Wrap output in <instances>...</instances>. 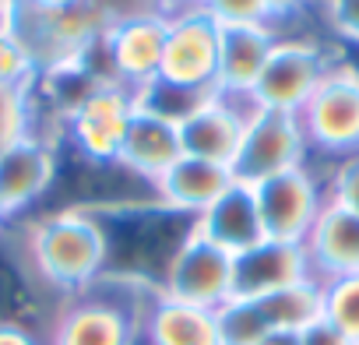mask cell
<instances>
[{"instance_id":"e0dca14e","label":"cell","mask_w":359,"mask_h":345,"mask_svg":"<svg viewBox=\"0 0 359 345\" xmlns=\"http://www.w3.org/2000/svg\"><path fill=\"white\" fill-rule=\"evenodd\" d=\"M306 278H310V261L303 243L261 240L257 247L236 257V296L243 299H261Z\"/></svg>"},{"instance_id":"52a82bcc","label":"cell","mask_w":359,"mask_h":345,"mask_svg":"<svg viewBox=\"0 0 359 345\" xmlns=\"http://www.w3.org/2000/svg\"><path fill=\"white\" fill-rule=\"evenodd\" d=\"M134 109H137L134 92H127L116 81H99L71 106L60 134L88 165L106 169V165H116V151Z\"/></svg>"},{"instance_id":"8fae6325","label":"cell","mask_w":359,"mask_h":345,"mask_svg":"<svg viewBox=\"0 0 359 345\" xmlns=\"http://www.w3.org/2000/svg\"><path fill=\"white\" fill-rule=\"evenodd\" d=\"M254 194H257L264 236L282 240V243H303L306 233L313 229L317 215L327 205L324 172H317L313 162L299 165V169H289V172H278V177L257 184Z\"/></svg>"},{"instance_id":"4dcf8cb0","label":"cell","mask_w":359,"mask_h":345,"mask_svg":"<svg viewBox=\"0 0 359 345\" xmlns=\"http://www.w3.org/2000/svg\"><path fill=\"white\" fill-rule=\"evenodd\" d=\"M0 345H46V338L36 334V331H29V327L0 324Z\"/></svg>"},{"instance_id":"ac0fdd59","label":"cell","mask_w":359,"mask_h":345,"mask_svg":"<svg viewBox=\"0 0 359 345\" xmlns=\"http://www.w3.org/2000/svg\"><path fill=\"white\" fill-rule=\"evenodd\" d=\"M194 229L212 240L215 247L229 250L233 257L247 254L250 247H257L264 236V222H261V208H257V194L247 184H233L212 208H205L194 219Z\"/></svg>"},{"instance_id":"484cf974","label":"cell","mask_w":359,"mask_h":345,"mask_svg":"<svg viewBox=\"0 0 359 345\" xmlns=\"http://www.w3.org/2000/svg\"><path fill=\"white\" fill-rule=\"evenodd\" d=\"M324 184H327V201L359 215V151L331 162L324 172Z\"/></svg>"},{"instance_id":"5b68a950","label":"cell","mask_w":359,"mask_h":345,"mask_svg":"<svg viewBox=\"0 0 359 345\" xmlns=\"http://www.w3.org/2000/svg\"><path fill=\"white\" fill-rule=\"evenodd\" d=\"M64 299L67 296L57 292L36 268L22 226L8 222L0 229V324L29 327L46 338Z\"/></svg>"},{"instance_id":"8d00e7d4","label":"cell","mask_w":359,"mask_h":345,"mask_svg":"<svg viewBox=\"0 0 359 345\" xmlns=\"http://www.w3.org/2000/svg\"><path fill=\"white\" fill-rule=\"evenodd\" d=\"M355 345H359V341H355Z\"/></svg>"},{"instance_id":"f1b7e54d","label":"cell","mask_w":359,"mask_h":345,"mask_svg":"<svg viewBox=\"0 0 359 345\" xmlns=\"http://www.w3.org/2000/svg\"><path fill=\"white\" fill-rule=\"evenodd\" d=\"M299 345H355L341 327H334L331 320H324V317H317L313 324H306L303 331H299Z\"/></svg>"},{"instance_id":"9a60e30c","label":"cell","mask_w":359,"mask_h":345,"mask_svg":"<svg viewBox=\"0 0 359 345\" xmlns=\"http://www.w3.org/2000/svg\"><path fill=\"white\" fill-rule=\"evenodd\" d=\"M236 184L233 169L222 162H208V158H194V155H180L162 177L151 184V198L176 212L198 219L205 208H212L229 187Z\"/></svg>"},{"instance_id":"2e32d148","label":"cell","mask_w":359,"mask_h":345,"mask_svg":"<svg viewBox=\"0 0 359 345\" xmlns=\"http://www.w3.org/2000/svg\"><path fill=\"white\" fill-rule=\"evenodd\" d=\"M303 250L310 261V278H317L320 285L359 275V215L327 201L313 229L306 233Z\"/></svg>"},{"instance_id":"83f0119b","label":"cell","mask_w":359,"mask_h":345,"mask_svg":"<svg viewBox=\"0 0 359 345\" xmlns=\"http://www.w3.org/2000/svg\"><path fill=\"white\" fill-rule=\"evenodd\" d=\"M313 8L320 11V22L331 39L359 50V0H317Z\"/></svg>"},{"instance_id":"f546056e","label":"cell","mask_w":359,"mask_h":345,"mask_svg":"<svg viewBox=\"0 0 359 345\" xmlns=\"http://www.w3.org/2000/svg\"><path fill=\"white\" fill-rule=\"evenodd\" d=\"M313 4H317V0H268V11H271V25H275V32H282L289 18L310 11Z\"/></svg>"},{"instance_id":"277c9868","label":"cell","mask_w":359,"mask_h":345,"mask_svg":"<svg viewBox=\"0 0 359 345\" xmlns=\"http://www.w3.org/2000/svg\"><path fill=\"white\" fill-rule=\"evenodd\" d=\"M219 43L222 29L205 8L169 15L165 53L155 85L184 99H205L219 92Z\"/></svg>"},{"instance_id":"1f68e13d","label":"cell","mask_w":359,"mask_h":345,"mask_svg":"<svg viewBox=\"0 0 359 345\" xmlns=\"http://www.w3.org/2000/svg\"><path fill=\"white\" fill-rule=\"evenodd\" d=\"M18 4H29V8H39V11H67V8L85 4V0H18Z\"/></svg>"},{"instance_id":"44dd1931","label":"cell","mask_w":359,"mask_h":345,"mask_svg":"<svg viewBox=\"0 0 359 345\" xmlns=\"http://www.w3.org/2000/svg\"><path fill=\"white\" fill-rule=\"evenodd\" d=\"M271 331H303L306 324H313L317 317H324V285L317 278L296 282L289 289H278L271 296L257 299Z\"/></svg>"},{"instance_id":"3957f363","label":"cell","mask_w":359,"mask_h":345,"mask_svg":"<svg viewBox=\"0 0 359 345\" xmlns=\"http://www.w3.org/2000/svg\"><path fill=\"white\" fill-rule=\"evenodd\" d=\"M338 64V53L317 39V36H278L250 99L257 109H275V113H292L299 116V109L310 102V95L317 92V85L331 74V67Z\"/></svg>"},{"instance_id":"9c48e42d","label":"cell","mask_w":359,"mask_h":345,"mask_svg":"<svg viewBox=\"0 0 359 345\" xmlns=\"http://www.w3.org/2000/svg\"><path fill=\"white\" fill-rule=\"evenodd\" d=\"M165 29H169L165 15H141V18L109 25L95 50L99 71L141 99L158 81L162 53H165Z\"/></svg>"},{"instance_id":"7c38bea8","label":"cell","mask_w":359,"mask_h":345,"mask_svg":"<svg viewBox=\"0 0 359 345\" xmlns=\"http://www.w3.org/2000/svg\"><path fill=\"white\" fill-rule=\"evenodd\" d=\"M250 113H254V99H240V95H226V92L205 95L176 120L184 155L222 162L233 169V158L243 144Z\"/></svg>"},{"instance_id":"ba28073f","label":"cell","mask_w":359,"mask_h":345,"mask_svg":"<svg viewBox=\"0 0 359 345\" xmlns=\"http://www.w3.org/2000/svg\"><path fill=\"white\" fill-rule=\"evenodd\" d=\"M310 165V144L299 127V116L292 113H275V109H257L247 120L243 144L233 158V177L236 184L257 187L278 172Z\"/></svg>"},{"instance_id":"7402d4cb","label":"cell","mask_w":359,"mask_h":345,"mask_svg":"<svg viewBox=\"0 0 359 345\" xmlns=\"http://www.w3.org/2000/svg\"><path fill=\"white\" fill-rule=\"evenodd\" d=\"M215 317H219L222 345H257L271 331V324H268V317H264V310H261L257 299L233 296V299H226L215 310Z\"/></svg>"},{"instance_id":"e575fe53","label":"cell","mask_w":359,"mask_h":345,"mask_svg":"<svg viewBox=\"0 0 359 345\" xmlns=\"http://www.w3.org/2000/svg\"><path fill=\"white\" fill-rule=\"evenodd\" d=\"M15 4L18 0H0V32L11 29V18H15Z\"/></svg>"},{"instance_id":"603a6c76","label":"cell","mask_w":359,"mask_h":345,"mask_svg":"<svg viewBox=\"0 0 359 345\" xmlns=\"http://www.w3.org/2000/svg\"><path fill=\"white\" fill-rule=\"evenodd\" d=\"M324 320L359 341V275H345L324 285Z\"/></svg>"},{"instance_id":"5bb4252c","label":"cell","mask_w":359,"mask_h":345,"mask_svg":"<svg viewBox=\"0 0 359 345\" xmlns=\"http://www.w3.org/2000/svg\"><path fill=\"white\" fill-rule=\"evenodd\" d=\"M184 155V144H180V123L165 113H155L148 106L137 102L120 151H116V169H123L127 177L141 180L144 187H151L162 172Z\"/></svg>"},{"instance_id":"7a4b0ae2","label":"cell","mask_w":359,"mask_h":345,"mask_svg":"<svg viewBox=\"0 0 359 345\" xmlns=\"http://www.w3.org/2000/svg\"><path fill=\"white\" fill-rule=\"evenodd\" d=\"M18 226L36 268L57 292L74 296L106 275V233L95 212L57 208L36 219H22Z\"/></svg>"},{"instance_id":"ffe728a7","label":"cell","mask_w":359,"mask_h":345,"mask_svg":"<svg viewBox=\"0 0 359 345\" xmlns=\"http://www.w3.org/2000/svg\"><path fill=\"white\" fill-rule=\"evenodd\" d=\"M141 345H222L219 317H215V310L169 299L158 289L148 306V317H144Z\"/></svg>"},{"instance_id":"cb8c5ba5","label":"cell","mask_w":359,"mask_h":345,"mask_svg":"<svg viewBox=\"0 0 359 345\" xmlns=\"http://www.w3.org/2000/svg\"><path fill=\"white\" fill-rule=\"evenodd\" d=\"M39 71L29 57V50L22 46V39L8 29L0 32V88L8 92H32Z\"/></svg>"},{"instance_id":"d4e9b609","label":"cell","mask_w":359,"mask_h":345,"mask_svg":"<svg viewBox=\"0 0 359 345\" xmlns=\"http://www.w3.org/2000/svg\"><path fill=\"white\" fill-rule=\"evenodd\" d=\"M32 134V99L29 92H8L0 88V155L15 141Z\"/></svg>"},{"instance_id":"d6a6232c","label":"cell","mask_w":359,"mask_h":345,"mask_svg":"<svg viewBox=\"0 0 359 345\" xmlns=\"http://www.w3.org/2000/svg\"><path fill=\"white\" fill-rule=\"evenodd\" d=\"M257 345H299V331H268Z\"/></svg>"},{"instance_id":"30bf717a","label":"cell","mask_w":359,"mask_h":345,"mask_svg":"<svg viewBox=\"0 0 359 345\" xmlns=\"http://www.w3.org/2000/svg\"><path fill=\"white\" fill-rule=\"evenodd\" d=\"M158 289L169 299L219 310L226 299L236 296V257L191 229V236L180 243L176 257L169 261Z\"/></svg>"},{"instance_id":"6da1fadb","label":"cell","mask_w":359,"mask_h":345,"mask_svg":"<svg viewBox=\"0 0 359 345\" xmlns=\"http://www.w3.org/2000/svg\"><path fill=\"white\" fill-rule=\"evenodd\" d=\"M155 292L158 289L148 282L106 271L88 289L64 299L46 345H141Z\"/></svg>"},{"instance_id":"d590c367","label":"cell","mask_w":359,"mask_h":345,"mask_svg":"<svg viewBox=\"0 0 359 345\" xmlns=\"http://www.w3.org/2000/svg\"><path fill=\"white\" fill-rule=\"evenodd\" d=\"M8 226V219H4V212H0V229H4Z\"/></svg>"},{"instance_id":"8992f818","label":"cell","mask_w":359,"mask_h":345,"mask_svg":"<svg viewBox=\"0 0 359 345\" xmlns=\"http://www.w3.org/2000/svg\"><path fill=\"white\" fill-rule=\"evenodd\" d=\"M299 127L306 134L310 155L338 162L359 151V67L338 60L331 74L317 85L310 102L299 109Z\"/></svg>"},{"instance_id":"4316f807","label":"cell","mask_w":359,"mask_h":345,"mask_svg":"<svg viewBox=\"0 0 359 345\" xmlns=\"http://www.w3.org/2000/svg\"><path fill=\"white\" fill-rule=\"evenodd\" d=\"M205 11L219 29H236V25H271L268 0H208Z\"/></svg>"},{"instance_id":"836d02e7","label":"cell","mask_w":359,"mask_h":345,"mask_svg":"<svg viewBox=\"0 0 359 345\" xmlns=\"http://www.w3.org/2000/svg\"><path fill=\"white\" fill-rule=\"evenodd\" d=\"M208 0H165V8H169V15H176V11H198V8H205Z\"/></svg>"},{"instance_id":"d6986e66","label":"cell","mask_w":359,"mask_h":345,"mask_svg":"<svg viewBox=\"0 0 359 345\" xmlns=\"http://www.w3.org/2000/svg\"><path fill=\"white\" fill-rule=\"evenodd\" d=\"M278 43L275 25H236L222 29L219 43V92L250 99L271 50Z\"/></svg>"},{"instance_id":"4fadbf2b","label":"cell","mask_w":359,"mask_h":345,"mask_svg":"<svg viewBox=\"0 0 359 345\" xmlns=\"http://www.w3.org/2000/svg\"><path fill=\"white\" fill-rule=\"evenodd\" d=\"M60 158L53 137L25 134L0 155V212L8 222H22L57 184Z\"/></svg>"}]
</instances>
